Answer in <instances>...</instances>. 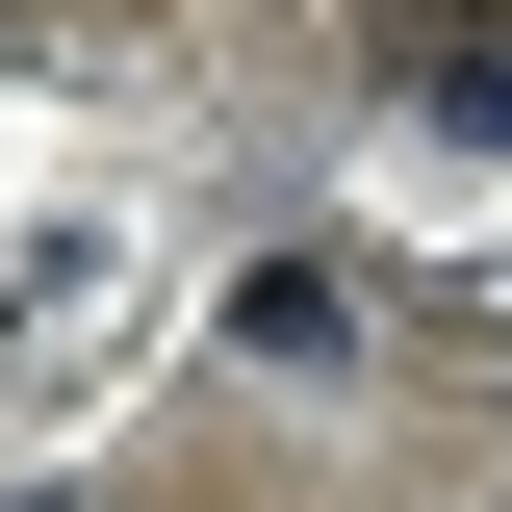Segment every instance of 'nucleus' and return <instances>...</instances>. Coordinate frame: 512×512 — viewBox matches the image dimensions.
Returning <instances> with one entry per match:
<instances>
[{
    "label": "nucleus",
    "mask_w": 512,
    "mask_h": 512,
    "mask_svg": "<svg viewBox=\"0 0 512 512\" xmlns=\"http://www.w3.org/2000/svg\"><path fill=\"white\" fill-rule=\"evenodd\" d=\"M231 359L333 384V359H359V256H256V282H231Z\"/></svg>",
    "instance_id": "f03ea898"
},
{
    "label": "nucleus",
    "mask_w": 512,
    "mask_h": 512,
    "mask_svg": "<svg viewBox=\"0 0 512 512\" xmlns=\"http://www.w3.org/2000/svg\"><path fill=\"white\" fill-rule=\"evenodd\" d=\"M384 103H410V128H487V154H512V0H410V26H384Z\"/></svg>",
    "instance_id": "f257e3e1"
},
{
    "label": "nucleus",
    "mask_w": 512,
    "mask_h": 512,
    "mask_svg": "<svg viewBox=\"0 0 512 512\" xmlns=\"http://www.w3.org/2000/svg\"><path fill=\"white\" fill-rule=\"evenodd\" d=\"M0 512H52V487H0Z\"/></svg>",
    "instance_id": "7ed1b4c3"
}]
</instances>
